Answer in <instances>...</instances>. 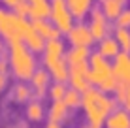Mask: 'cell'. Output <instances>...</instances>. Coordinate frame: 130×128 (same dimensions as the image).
Returning a JSON list of instances; mask_svg holds the SVG:
<instances>
[{
  "mask_svg": "<svg viewBox=\"0 0 130 128\" xmlns=\"http://www.w3.org/2000/svg\"><path fill=\"white\" fill-rule=\"evenodd\" d=\"M21 0H0V4L4 6V10H15L19 6Z\"/></svg>",
  "mask_w": 130,
  "mask_h": 128,
  "instance_id": "29",
  "label": "cell"
},
{
  "mask_svg": "<svg viewBox=\"0 0 130 128\" xmlns=\"http://www.w3.org/2000/svg\"><path fill=\"white\" fill-rule=\"evenodd\" d=\"M62 40H51L45 42L43 49V68L49 72L53 81L66 83L68 81V62H66V53Z\"/></svg>",
  "mask_w": 130,
  "mask_h": 128,
  "instance_id": "3",
  "label": "cell"
},
{
  "mask_svg": "<svg viewBox=\"0 0 130 128\" xmlns=\"http://www.w3.org/2000/svg\"><path fill=\"white\" fill-rule=\"evenodd\" d=\"M115 25H117V28H128L130 30V8H124L121 11V15L115 19Z\"/></svg>",
  "mask_w": 130,
  "mask_h": 128,
  "instance_id": "27",
  "label": "cell"
},
{
  "mask_svg": "<svg viewBox=\"0 0 130 128\" xmlns=\"http://www.w3.org/2000/svg\"><path fill=\"white\" fill-rule=\"evenodd\" d=\"M66 83L70 85V89L81 92V94L87 89H91V85H89V64L81 62V64L68 66V81Z\"/></svg>",
  "mask_w": 130,
  "mask_h": 128,
  "instance_id": "8",
  "label": "cell"
},
{
  "mask_svg": "<svg viewBox=\"0 0 130 128\" xmlns=\"http://www.w3.org/2000/svg\"><path fill=\"white\" fill-rule=\"evenodd\" d=\"M126 2L128 0H100V8H98V10L104 13L106 19L111 23V21H115L121 15V11L126 8Z\"/></svg>",
  "mask_w": 130,
  "mask_h": 128,
  "instance_id": "13",
  "label": "cell"
},
{
  "mask_svg": "<svg viewBox=\"0 0 130 128\" xmlns=\"http://www.w3.org/2000/svg\"><path fill=\"white\" fill-rule=\"evenodd\" d=\"M89 57H91V49H87V47H72L70 51H66V62H68V66L89 62Z\"/></svg>",
  "mask_w": 130,
  "mask_h": 128,
  "instance_id": "19",
  "label": "cell"
},
{
  "mask_svg": "<svg viewBox=\"0 0 130 128\" xmlns=\"http://www.w3.org/2000/svg\"><path fill=\"white\" fill-rule=\"evenodd\" d=\"M66 36H68V42L72 43V47H87V49H91V45L94 43V38L91 36L87 25H83V23L74 25Z\"/></svg>",
  "mask_w": 130,
  "mask_h": 128,
  "instance_id": "10",
  "label": "cell"
},
{
  "mask_svg": "<svg viewBox=\"0 0 130 128\" xmlns=\"http://www.w3.org/2000/svg\"><path fill=\"white\" fill-rule=\"evenodd\" d=\"M51 15V2L49 0H40V2L28 4V17L26 19L32 21H47Z\"/></svg>",
  "mask_w": 130,
  "mask_h": 128,
  "instance_id": "12",
  "label": "cell"
},
{
  "mask_svg": "<svg viewBox=\"0 0 130 128\" xmlns=\"http://www.w3.org/2000/svg\"><path fill=\"white\" fill-rule=\"evenodd\" d=\"M13 13L15 15H19V17H28V2H25V0H21L19 2V6L13 10Z\"/></svg>",
  "mask_w": 130,
  "mask_h": 128,
  "instance_id": "28",
  "label": "cell"
},
{
  "mask_svg": "<svg viewBox=\"0 0 130 128\" xmlns=\"http://www.w3.org/2000/svg\"><path fill=\"white\" fill-rule=\"evenodd\" d=\"M87 28H89V32H91V36L94 38V42H100V40H104V38L109 36L111 23L106 19V15L98 10V8H92L91 13H89Z\"/></svg>",
  "mask_w": 130,
  "mask_h": 128,
  "instance_id": "7",
  "label": "cell"
},
{
  "mask_svg": "<svg viewBox=\"0 0 130 128\" xmlns=\"http://www.w3.org/2000/svg\"><path fill=\"white\" fill-rule=\"evenodd\" d=\"M96 53L102 57V59H106V60H113L115 57L121 53V49H119L117 42L113 40V36H107V38H104V40H100V42H98Z\"/></svg>",
  "mask_w": 130,
  "mask_h": 128,
  "instance_id": "16",
  "label": "cell"
},
{
  "mask_svg": "<svg viewBox=\"0 0 130 128\" xmlns=\"http://www.w3.org/2000/svg\"><path fill=\"white\" fill-rule=\"evenodd\" d=\"M13 96H15L17 102H26L32 96V90H30V87L26 83H17L15 89H13Z\"/></svg>",
  "mask_w": 130,
  "mask_h": 128,
  "instance_id": "26",
  "label": "cell"
},
{
  "mask_svg": "<svg viewBox=\"0 0 130 128\" xmlns=\"http://www.w3.org/2000/svg\"><path fill=\"white\" fill-rule=\"evenodd\" d=\"M4 87H6V76H2V74H0V92L4 90Z\"/></svg>",
  "mask_w": 130,
  "mask_h": 128,
  "instance_id": "31",
  "label": "cell"
},
{
  "mask_svg": "<svg viewBox=\"0 0 130 128\" xmlns=\"http://www.w3.org/2000/svg\"><path fill=\"white\" fill-rule=\"evenodd\" d=\"M49 2H59V0H49Z\"/></svg>",
  "mask_w": 130,
  "mask_h": 128,
  "instance_id": "33",
  "label": "cell"
},
{
  "mask_svg": "<svg viewBox=\"0 0 130 128\" xmlns=\"http://www.w3.org/2000/svg\"><path fill=\"white\" fill-rule=\"evenodd\" d=\"M8 66H10L11 74L19 79L21 83H23V81H30V77H32L34 72L38 70V64H36V55H32V53L26 49L23 42L11 43V45H10Z\"/></svg>",
  "mask_w": 130,
  "mask_h": 128,
  "instance_id": "4",
  "label": "cell"
},
{
  "mask_svg": "<svg viewBox=\"0 0 130 128\" xmlns=\"http://www.w3.org/2000/svg\"><path fill=\"white\" fill-rule=\"evenodd\" d=\"M74 19H85L92 10V0H64Z\"/></svg>",
  "mask_w": 130,
  "mask_h": 128,
  "instance_id": "17",
  "label": "cell"
},
{
  "mask_svg": "<svg viewBox=\"0 0 130 128\" xmlns=\"http://www.w3.org/2000/svg\"><path fill=\"white\" fill-rule=\"evenodd\" d=\"M87 64H89V85H91L92 89H98V90L106 92V94L115 92L119 83H117V79H115L113 66H111L109 60L102 59L94 51V53H91Z\"/></svg>",
  "mask_w": 130,
  "mask_h": 128,
  "instance_id": "2",
  "label": "cell"
},
{
  "mask_svg": "<svg viewBox=\"0 0 130 128\" xmlns=\"http://www.w3.org/2000/svg\"><path fill=\"white\" fill-rule=\"evenodd\" d=\"M81 107L87 117L89 128H104V122L109 117V113L117 109V102L113 96L91 87L81 94Z\"/></svg>",
  "mask_w": 130,
  "mask_h": 128,
  "instance_id": "1",
  "label": "cell"
},
{
  "mask_svg": "<svg viewBox=\"0 0 130 128\" xmlns=\"http://www.w3.org/2000/svg\"><path fill=\"white\" fill-rule=\"evenodd\" d=\"M43 115H45V111H43V105L38 102V100H34V102H30L28 105H26V117L30 119V121L38 122L42 121Z\"/></svg>",
  "mask_w": 130,
  "mask_h": 128,
  "instance_id": "25",
  "label": "cell"
},
{
  "mask_svg": "<svg viewBox=\"0 0 130 128\" xmlns=\"http://www.w3.org/2000/svg\"><path fill=\"white\" fill-rule=\"evenodd\" d=\"M32 28L38 36H42L45 42H51V40H60V32L51 25V21H32Z\"/></svg>",
  "mask_w": 130,
  "mask_h": 128,
  "instance_id": "14",
  "label": "cell"
},
{
  "mask_svg": "<svg viewBox=\"0 0 130 128\" xmlns=\"http://www.w3.org/2000/svg\"><path fill=\"white\" fill-rule=\"evenodd\" d=\"M66 90H68L66 83H57V81H53L51 87H49V90H47V94H49V98H51V102H62Z\"/></svg>",
  "mask_w": 130,
  "mask_h": 128,
  "instance_id": "23",
  "label": "cell"
},
{
  "mask_svg": "<svg viewBox=\"0 0 130 128\" xmlns=\"http://www.w3.org/2000/svg\"><path fill=\"white\" fill-rule=\"evenodd\" d=\"M30 30L32 25L26 17H19L13 11L0 8V40H4L8 45L23 42Z\"/></svg>",
  "mask_w": 130,
  "mask_h": 128,
  "instance_id": "5",
  "label": "cell"
},
{
  "mask_svg": "<svg viewBox=\"0 0 130 128\" xmlns=\"http://www.w3.org/2000/svg\"><path fill=\"white\" fill-rule=\"evenodd\" d=\"M62 102L68 109H77L81 107V92L74 90V89H68L64 94V98H62Z\"/></svg>",
  "mask_w": 130,
  "mask_h": 128,
  "instance_id": "24",
  "label": "cell"
},
{
  "mask_svg": "<svg viewBox=\"0 0 130 128\" xmlns=\"http://www.w3.org/2000/svg\"><path fill=\"white\" fill-rule=\"evenodd\" d=\"M115 102L117 105H121V109L130 113V87H124V85H117L115 89Z\"/></svg>",
  "mask_w": 130,
  "mask_h": 128,
  "instance_id": "21",
  "label": "cell"
},
{
  "mask_svg": "<svg viewBox=\"0 0 130 128\" xmlns=\"http://www.w3.org/2000/svg\"><path fill=\"white\" fill-rule=\"evenodd\" d=\"M43 128H62L60 122H53V121H47V124L43 126Z\"/></svg>",
  "mask_w": 130,
  "mask_h": 128,
  "instance_id": "30",
  "label": "cell"
},
{
  "mask_svg": "<svg viewBox=\"0 0 130 128\" xmlns=\"http://www.w3.org/2000/svg\"><path fill=\"white\" fill-rule=\"evenodd\" d=\"M113 40L117 42L119 49L123 53H130V30L128 28H115Z\"/></svg>",
  "mask_w": 130,
  "mask_h": 128,
  "instance_id": "22",
  "label": "cell"
},
{
  "mask_svg": "<svg viewBox=\"0 0 130 128\" xmlns=\"http://www.w3.org/2000/svg\"><path fill=\"white\" fill-rule=\"evenodd\" d=\"M23 43H25V47H26V49H28L30 53H32V55L43 53V49H45V40H43L42 36H38V34L34 32V28L25 36Z\"/></svg>",
  "mask_w": 130,
  "mask_h": 128,
  "instance_id": "18",
  "label": "cell"
},
{
  "mask_svg": "<svg viewBox=\"0 0 130 128\" xmlns=\"http://www.w3.org/2000/svg\"><path fill=\"white\" fill-rule=\"evenodd\" d=\"M51 76H49V72L45 68H38L34 72V76L30 77V90H32V94L36 96H45L47 94V90H49V87H51Z\"/></svg>",
  "mask_w": 130,
  "mask_h": 128,
  "instance_id": "11",
  "label": "cell"
},
{
  "mask_svg": "<svg viewBox=\"0 0 130 128\" xmlns=\"http://www.w3.org/2000/svg\"><path fill=\"white\" fill-rule=\"evenodd\" d=\"M104 128H130V113L124 111V109H121V107H117L106 119Z\"/></svg>",
  "mask_w": 130,
  "mask_h": 128,
  "instance_id": "15",
  "label": "cell"
},
{
  "mask_svg": "<svg viewBox=\"0 0 130 128\" xmlns=\"http://www.w3.org/2000/svg\"><path fill=\"white\" fill-rule=\"evenodd\" d=\"M68 111H70V109L64 105V102H51L49 111H47L49 121H53V122H62V121H66Z\"/></svg>",
  "mask_w": 130,
  "mask_h": 128,
  "instance_id": "20",
  "label": "cell"
},
{
  "mask_svg": "<svg viewBox=\"0 0 130 128\" xmlns=\"http://www.w3.org/2000/svg\"><path fill=\"white\" fill-rule=\"evenodd\" d=\"M25 2H28V4H32V2H40V0H25Z\"/></svg>",
  "mask_w": 130,
  "mask_h": 128,
  "instance_id": "32",
  "label": "cell"
},
{
  "mask_svg": "<svg viewBox=\"0 0 130 128\" xmlns=\"http://www.w3.org/2000/svg\"><path fill=\"white\" fill-rule=\"evenodd\" d=\"M49 21L51 25L59 30L60 34H68L74 26V15L70 13L68 6H66L64 0H59V2H51V15H49Z\"/></svg>",
  "mask_w": 130,
  "mask_h": 128,
  "instance_id": "6",
  "label": "cell"
},
{
  "mask_svg": "<svg viewBox=\"0 0 130 128\" xmlns=\"http://www.w3.org/2000/svg\"><path fill=\"white\" fill-rule=\"evenodd\" d=\"M111 66H113V74H115V79H117L119 85L130 87V53L121 51L113 59Z\"/></svg>",
  "mask_w": 130,
  "mask_h": 128,
  "instance_id": "9",
  "label": "cell"
}]
</instances>
